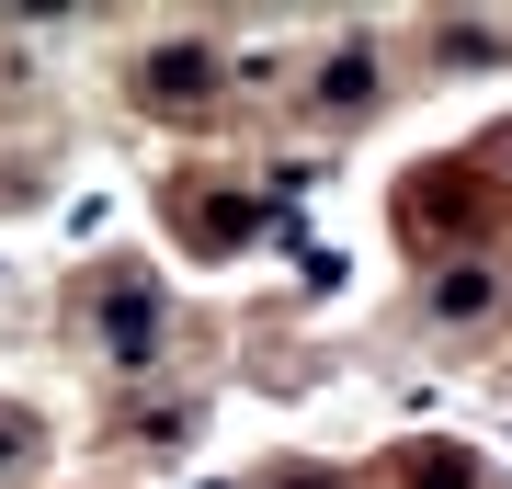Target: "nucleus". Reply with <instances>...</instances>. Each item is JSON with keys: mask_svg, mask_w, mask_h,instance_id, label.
Instances as JSON below:
<instances>
[{"mask_svg": "<svg viewBox=\"0 0 512 489\" xmlns=\"http://www.w3.org/2000/svg\"><path fill=\"white\" fill-rule=\"evenodd\" d=\"M490 285H501L490 262H456V273L433 285V308H444V319H478V308H490Z\"/></svg>", "mask_w": 512, "mask_h": 489, "instance_id": "1", "label": "nucleus"}, {"mask_svg": "<svg viewBox=\"0 0 512 489\" xmlns=\"http://www.w3.org/2000/svg\"><path fill=\"white\" fill-rule=\"evenodd\" d=\"M365 91H376V57H330V103L353 114V103H365Z\"/></svg>", "mask_w": 512, "mask_h": 489, "instance_id": "2", "label": "nucleus"}, {"mask_svg": "<svg viewBox=\"0 0 512 489\" xmlns=\"http://www.w3.org/2000/svg\"><path fill=\"white\" fill-rule=\"evenodd\" d=\"M410 467H421V489H467V467H456V455H410Z\"/></svg>", "mask_w": 512, "mask_h": 489, "instance_id": "3", "label": "nucleus"}]
</instances>
